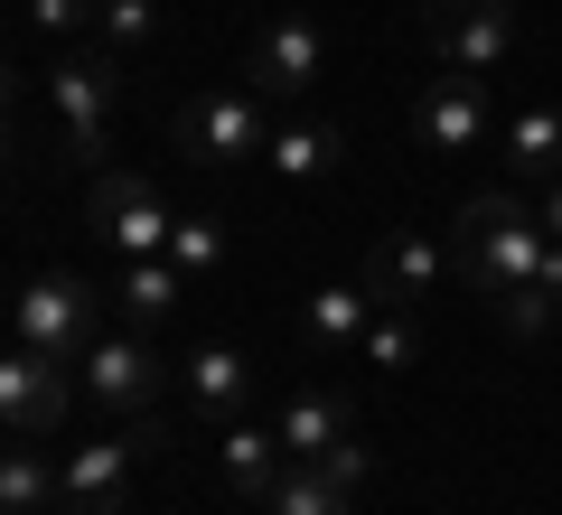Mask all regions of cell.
I'll list each match as a JSON object with an SVG mask.
<instances>
[{
	"mask_svg": "<svg viewBox=\"0 0 562 515\" xmlns=\"http://www.w3.org/2000/svg\"><path fill=\"white\" fill-rule=\"evenodd\" d=\"M450 244H460V281H469L479 300L525 291V281L543 272V254H553V235H543V206L516 198V188H479V198L450 216Z\"/></svg>",
	"mask_w": 562,
	"mask_h": 515,
	"instance_id": "cell-1",
	"label": "cell"
},
{
	"mask_svg": "<svg viewBox=\"0 0 562 515\" xmlns=\"http://www.w3.org/2000/svg\"><path fill=\"white\" fill-rule=\"evenodd\" d=\"M47 113H57V141L66 159H85V169H103V150H113V113H122V57H103V47H57L38 76Z\"/></svg>",
	"mask_w": 562,
	"mask_h": 515,
	"instance_id": "cell-2",
	"label": "cell"
},
{
	"mask_svg": "<svg viewBox=\"0 0 562 515\" xmlns=\"http://www.w3.org/2000/svg\"><path fill=\"white\" fill-rule=\"evenodd\" d=\"M272 103L254 94V85H206V94H188L179 113H169V150L188 159V169H244V159L272 150Z\"/></svg>",
	"mask_w": 562,
	"mask_h": 515,
	"instance_id": "cell-3",
	"label": "cell"
},
{
	"mask_svg": "<svg viewBox=\"0 0 562 515\" xmlns=\"http://www.w3.org/2000/svg\"><path fill=\"white\" fill-rule=\"evenodd\" d=\"M103 310H113V291H94L85 272H38V281H20V300H10V337L38 347V357L85 366V347L103 337Z\"/></svg>",
	"mask_w": 562,
	"mask_h": 515,
	"instance_id": "cell-4",
	"label": "cell"
},
{
	"mask_svg": "<svg viewBox=\"0 0 562 515\" xmlns=\"http://www.w3.org/2000/svg\"><path fill=\"white\" fill-rule=\"evenodd\" d=\"M85 225L113 262H140V254H169L179 235V206L150 169H94V198H85Z\"/></svg>",
	"mask_w": 562,
	"mask_h": 515,
	"instance_id": "cell-5",
	"label": "cell"
},
{
	"mask_svg": "<svg viewBox=\"0 0 562 515\" xmlns=\"http://www.w3.org/2000/svg\"><path fill=\"white\" fill-rule=\"evenodd\" d=\"M328 76V29L310 20V10H281V20H262L254 38H244V85H254L262 103H281V113H301L310 94H319Z\"/></svg>",
	"mask_w": 562,
	"mask_h": 515,
	"instance_id": "cell-6",
	"label": "cell"
},
{
	"mask_svg": "<svg viewBox=\"0 0 562 515\" xmlns=\"http://www.w3.org/2000/svg\"><path fill=\"white\" fill-rule=\"evenodd\" d=\"M76 376H85V403H94V413L150 422V403H160V384H169V357L150 347V328H103Z\"/></svg>",
	"mask_w": 562,
	"mask_h": 515,
	"instance_id": "cell-7",
	"label": "cell"
},
{
	"mask_svg": "<svg viewBox=\"0 0 562 515\" xmlns=\"http://www.w3.org/2000/svg\"><path fill=\"white\" fill-rule=\"evenodd\" d=\"M76 403H85L76 366L10 337V357H0V422H10V440H57L66 422H76Z\"/></svg>",
	"mask_w": 562,
	"mask_h": 515,
	"instance_id": "cell-8",
	"label": "cell"
},
{
	"mask_svg": "<svg viewBox=\"0 0 562 515\" xmlns=\"http://www.w3.org/2000/svg\"><path fill=\"white\" fill-rule=\"evenodd\" d=\"M422 29H431L441 76H497L516 47V0H431Z\"/></svg>",
	"mask_w": 562,
	"mask_h": 515,
	"instance_id": "cell-9",
	"label": "cell"
},
{
	"mask_svg": "<svg viewBox=\"0 0 562 515\" xmlns=\"http://www.w3.org/2000/svg\"><path fill=\"white\" fill-rule=\"evenodd\" d=\"M413 141L441 159H469L497 141V103H487V76H431L413 94Z\"/></svg>",
	"mask_w": 562,
	"mask_h": 515,
	"instance_id": "cell-10",
	"label": "cell"
},
{
	"mask_svg": "<svg viewBox=\"0 0 562 515\" xmlns=\"http://www.w3.org/2000/svg\"><path fill=\"white\" fill-rule=\"evenodd\" d=\"M450 272H460V244H450V235H431V225H394V235L375 244V262H366V291H375L384 310H422Z\"/></svg>",
	"mask_w": 562,
	"mask_h": 515,
	"instance_id": "cell-11",
	"label": "cell"
},
{
	"mask_svg": "<svg viewBox=\"0 0 562 515\" xmlns=\"http://www.w3.org/2000/svg\"><path fill=\"white\" fill-rule=\"evenodd\" d=\"M140 450H150V422H140L132 440H122V432H94V440H76V450H66V488H57V506H66V515H122V496H132V469H140Z\"/></svg>",
	"mask_w": 562,
	"mask_h": 515,
	"instance_id": "cell-12",
	"label": "cell"
},
{
	"mask_svg": "<svg viewBox=\"0 0 562 515\" xmlns=\"http://www.w3.org/2000/svg\"><path fill=\"white\" fill-rule=\"evenodd\" d=\"M375 310H384V300L366 291V281H319V291L301 300V347H310L319 366L357 357V347H366V328H375Z\"/></svg>",
	"mask_w": 562,
	"mask_h": 515,
	"instance_id": "cell-13",
	"label": "cell"
},
{
	"mask_svg": "<svg viewBox=\"0 0 562 515\" xmlns=\"http://www.w3.org/2000/svg\"><path fill=\"white\" fill-rule=\"evenodd\" d=\"M262 169H272L281 188H328L347 169V132H338V122H319V113H281Z\"/></svg>",
	"mask_w": 562,
	"mask_h": 515,
	"instance_id": "cell-14",
	"label": "cell"
},
{
	"mask_svg": "<svg viewBox=\"0 0 562 515\" xmlns=\"http://www.w3.org/2000/svg\"><path fill=\"white\" fill-rule=\"evenodd\" d=\"M179 376H188V403H198L206 422H244V413H254V394H262V376H254V357H244L235 337H206L198 357L179 366Z\"/></svg>",
	"mask_w": 562,
	"mask_h": 515,
	"instance_id": "cell-15",
	"label": "cell"
},
{
	"mask_svg": "<svg viewBox=\"0 0 562 515\" xmlns=\"http://www.w3.org/2000/svg\"><path fill=\"white\" fill-rule=\"evenodd\" d=\"M272 432H281V450H291V459H310V469H319L338 440H357V413H347L328 384H301V394H281Z\"/></svg>",
	"mask_w": 562,
	"mask_h": 515,
	"instance_id": "cell-16",
	"label": "cell"
},
{
	"mask_svg": "<svg viewBox=\"0 0 562 515\" xmlns=\"http://www.w3.org/2000/svg\"><path fill=\"white\" fill-rule=\"evenodd\" d=\"M497 150H506V179L553 188L562 179V103H516V113L497 122Z\"/></svg>",
	"mask_w": 562,
	"mask_h": 515,
	"instance_id": "cell-17",
	"label": "cell"
},
{
	"mask_svg": "<svg viewBox=\"0 0 562 515\" xmlns=\"http://www.w3.org/2000/svg\"><path fill=\"white\" fill-rule=\"evenodd\" d=\"M281 469H291V450H281L272 422L244 413V422H225V432H216V478H225L235 496H254V506H262V488H272Z\"/></svg>",
	"mask_w": 562,
	"mask_h": 515,
	"instance_id": "cell-18",
	"label": "cell"
},
{
	"mask_svg": "<svg viewBox=\"0 0 562 515\" xmlns=\"http://www.w3.org/2000/svg\"><path fill=\"white\" fill-rule=\"evenodd\" d=\"M179 291H188V272L169 254H140V262H113V310L132 318V328H160L169 310H179Z\"/></svg>",
	"mask_w": 562,
	"mask_h": 515,
	"instance_id": "cell-19",
	"label": "cell"
},
{
	"mask_svg": "<svg viewBox=\"0 0 562 515\" xmlns=\"http://www.w3.org/2000/svg\"><path fill=\"white\" fill-rule=\"evenodd\" d=\"M57 488H66V450H47V440H20L0 459V515H47Z\"/></svg>",
	"mask_w": 562,
	"mask_h": 515,
	"instance_id": "cell-20",
	"label": "cell"
},
{
	"mask_svg": "<svg viewBox=\"0 0 562 515\" xmlns=\"http://www.w3.org/2000/svg\"><path fill=\"white\" fill-rule=\"evenodd\" d=\"M94 47H103V57H122V66L160 57V47H169V0H103Z\"/></svg>",
	"mask_w": 562,
	"mask_h": 515,
	"instance_id": "cell-21",
	"label": "cell"
},
{
	"mask_svg": "<svg viewBox=\"0 0 562 515\" xmlns=\"http://www.w3.org/2000/svg\"><path fill=\"white\" fill-rule=\"evenodd\" d=\"M262 515H357V488H338L328 469H310V459H291V469L262 488Z\"/></svg>",
	"mask_w": 562,
	"mask_h": 515,
	"instance_id": "cell-22",
	"label": "cell"
},
{
	"mask_svg": "<svg viewBox=\"0 0 562 515\" xmlns=\"http://www.w3.org/2000/svg\"><path fill=\"white\" fill-rule=\"evenodd\" d=\"M94 20H103V0H20V29L57 57V47H94Z\"/></svg>",
	"mask_w": 562,
	"mask_h": 515,
	"instance_id": "cell-23",
	"label": "cell"
},
{
	"mask_svg": "<svg viewBox=\"0 0 562 515\" xmlns=\"http://www.w3.org/2000/svg\"><path fill=\"white\" fill-rule=\"evenodd\" d=\"M375 376H413L422 366V328H413V310H375V328H366V347H357Z\"/></svg>",
	"mask_w": 562,
	"mask_h": 515,
	"instance_id": "cell-24",
	"label": "cell"
},
{
	"mask_svg": "<svg viewBox=\"0 0 562 515\" xmlns=\"http://www.w3.org/2000/svg\"><path fill=\"white\" fill-rule=\"evenodd\" d=\"M169 262H179L188 281L216 272V262H225V225H216V216H179V235H169Z\"/></svg>",
	"mask_w": 562,
	"mask_h": 515,
	"instance_id": "cell-25",
	"label": "cell"
},
{
	"mask_svg": "<svg viewBox=\"0 0 562 515\" xmlns=\"http://www.w3.org/2000/svg\"><path fill=\"white\" fill-rule=\"evenodd\" d=\"M487 310H497V328L506 337H543V328H553V291H543V281H525V291H506V300H487Z\"/></svg>",
	"mask_w": 562,
	"mask_h": 515,
	"instance_id": "cell-26",
	"label": "cell"
},
{
	"mask_svg": "<svg viewBox=\"0 0 562 515\" xmlns=\"http://www.w3.org/2000/svg\"><path fill=\"white\" fill-rule=\"evenodd\" d=\"M319 469L338 478V488H366V478H375V450H366V440H338V450H328Z\"/></svg>",
	"mask_w": 562,
	"mask_h": 515,
	"instance_id": "cell-27",
	"label": "cell"
},
{
	"mask_svg": "<svg viewBox=\"0 0 562 515\" xmlns=\"http://www.w3.org/2000/svg\"><path fill=\"white\" fill-rule=\"evenodd\" d=\"M535 206H543V235H553V244H562V179H553V188H543V198H535Z\"/></svg>",
	"mask_w": 562,
	"mask_h": 515,
	"instance_id": "cell-28",
	"label": "cell"
},
{
	"mask_svg": "<svg viewBox=\"0 0 562 515\" xmlns=\"http://www.w3.org/2000/svg\"><path fill=\"white\" fill-rule=\"evenodd\" d=\"M535 281H543V291H553V310H562V244H553V254H543V272H535Z\"/></svg>",
	"mask_w": 562,
	"mask_h": 515,
	"instance_id": "cell-29",
	"label": "cell"
}]
</instances>
